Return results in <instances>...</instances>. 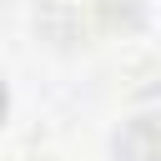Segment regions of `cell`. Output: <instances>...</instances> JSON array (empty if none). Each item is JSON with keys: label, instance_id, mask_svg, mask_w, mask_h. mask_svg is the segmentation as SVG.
I'll return each mask as SVG.
<instances>
[{"label": "cell", "instance_id": "obj_1", "mask_svg": "<svg viewBox=\"0 0 161 161\" xmlns=\"http://www.w3.org/2000/svg\"><path fill=\"white\" fill-rule=\"evenodd\" d=\"M116 156L121 161H161V131L151 121H131L116 136Z\"/></svg>", "mask_w": 161, "mask_h": 161}]
</instances>
